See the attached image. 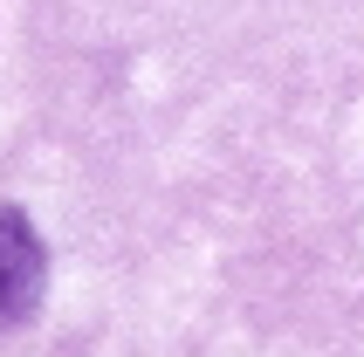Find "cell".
Here are the masks:
<instances>
[{
    "label": "cell",
    "mask_w": 364,
    "mask_h": 357,
    "mask_svg": "<svg viewBox=\"0 0 364 357\" xmlns=\"http://www.w3.org/2000/svg\"><path fill=\"white\" fill-rule=\"evenodd\" d=\"M41 282H48V261H41V240L21 213H0V330L35 316Z\"/></svg>",
    "instance_id": "1"
}]
</instances>
